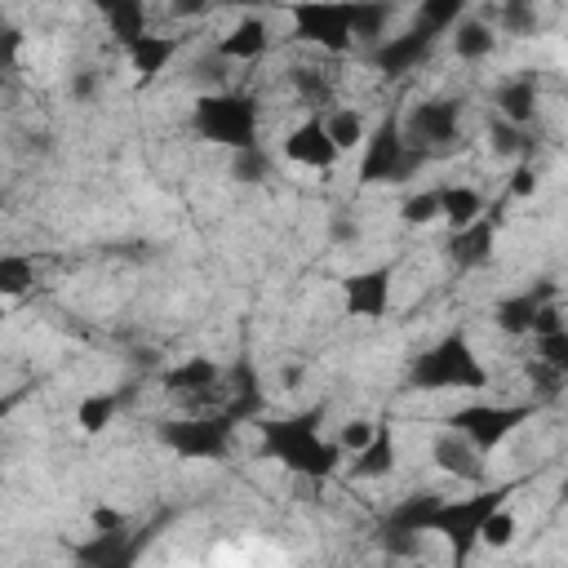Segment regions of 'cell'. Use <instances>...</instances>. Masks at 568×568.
I'll use <instances>...</instances> for the list:
<instances>
[{
	"instance_id": "obj_1",
	"label": "cell",
	"mask_w": 568,
	"mask_h": 568,
	"mask_svg": "<svg viewBox=\"0 0 568 568\" xmlns=\"http://www.w3.org/2000/svg\"><path fill=\"white\" fill-rule=\"evenodd\" d=\"M262 453L284 462V470L324 484L337 475V466L346 462V453L337 448V439H324L315 430V413L306 417H284V422H262Z\"/></svg>"
},
{
	"instance_id": "obj_11",
	"label": "cell",
	"mask_w": 568,
	"mask_h": 568,
	"mask_svg": "<svg viewBox=\"0 0 568 568\" xmlns=\"http://www.w3.org/2000/svg\"><path fill=\"white\" fill-rule=\"evenodd\" d=\"M182 44H186V36H178V31H146V36L124 40L120 49H124V58H129V71H133L142 84H151V80H160V75L169 71V62L182 53Z\"/></svg>"
},
{
	"instance_id": "obj_6",
	"label": "cell",
	"mask_w": 568,
	"mask_h": 568,
	"mask_svg": "<svg viewBox=\"0 0 568 568\" xmlns=\"http://www.w3.org/2000/svg\"><path fill=\"white\" fill-rule=\"evenodd\" d=\"M297 36L315 44L320 53H351L355 49V4H297L288 9Z\"/></svg>"
},
{
	"instance_id": "obj_23",
	"label": "cell",
	"mask_w": 568,
	"mask_h": 568,
	"mask_svg": "<svg viewBox=\"0 0 568 568\" xmlns=\"http://www.w3.org/2000/svg\"><path fill=\"white\" fill-rule=\"evenodd\" d=\"M395 470V439L382 430L359 457H351V475L355 479H386Z\"/></svg>"
},
{
	"instance_id": "obj_20",
	"label": "cell",
	"mask_w": 568,
	"mask_h": 568,
	"mask_svg": "<svg viewBox=\"0 0 568 568\" xmlns=\"http://www.w3.org/2000/svg\"><path fill=\"white\" fill-rule=\"evenodd\" d=\"M448 257H453L462 271L484 266V262L493 257V217H479L475 226L453 231V240H448Z\"/></svg>"
},
{
	"instance_id": "obj_36",
	"label": "cell",
	"mask_w": 568,
	"mask_h": 568,
	"mask_svg": "<svg viewBox=\"0 0 568 568\" xmlns=\"http://www.w3.org/2000/svg\"><path fill=\"white\" fill-rule=\"evenodd\" d=\"M120 524H124V515H120V510H111V506H93V528H98L102 537L120 532Z\"/></svg>"
},
{
	"instance_id": "obj_26",
	"label": "cell",
	"mask_w": 568,
	"mask_h": 568,
	"mask_svg": "<svg viewBox=\"0 0 568 568\" xmlns=\"http://www.w3.org/2000/svg\"><path fill=\"white\" fill-rule=\"evenodd\" d=\"M31 284H36V262H31L27 253H4V257H0V293L13 302V297H22Z\"/></svg>"
},
{
	"instance_id": "obj_34",
	"label": "cell",
	"mask_w": 568,
	"mask_h": 568,
	"mask_svg": "<svg viewBox=\"0 0 568 568\" xmlns=\"http://www.w3.org/2000/svg\"><path fill=\"white\" fill-rule=\"evenodd\" d=\"M506 191H510L515 200H528V195L537 191V169H532L528 160H519V164L510 169V182H506Z\"/></svg>"
},
{
	"instance_id": "obj_7",
	"label": "cell",
	"mask_w": 568,
	"mask_h": 568,
	"mask_svg": "<svg viewBox=\"0 0 568 568\" xmlns=\"http://www.w3.org/2000/svg\"><path fill=\"white\" fill-rule=\"evenodd\" d=\"M399 129L430 160L435 151H444V146L457 142V133H462V102H453V98H426V102H417L399 120Z\"/></svg>"
},
{
	"instance_id": "obj_5",
	"label": "cell",
	"mask_w": 568,
	"mask_h": 568,
	"mask_svg": "<svg viewBox=\"0 0 568 568\" xmlns=\"http://www.w3.org/2000/svg\"><path fill=\"white\" fill-rule=\"evenodd\" d=\"M532 404H462L453 417H448V430H457L462 439H470L484 457L493 453V448H501L524 422H532Z\"/></svg>"
},
{
	"instance_id": "obj_10",
	"label": "cell",
	"mask_w": 568,
	"mask_h": 568,
	"mask_svg": "<svg viewBox=\"0 0 568 568\" xmlns=\"http://www.w3.org/2000/svg\"><path fill=\"white\" fill-rule=\"evenodd\" d=\"M390 266H364L342 280V311L351 320H386L390 311Z\"/></svg>"
},
{
	"instance_id": "obj_16",
	"label": "cell",
	"mask_w": 568,
	"mask_h": 568,
	"mask_svg": "<svg viewBox=\"0 0 568 568\" xmlns=\"http://www.w3.org/2000/svg\"><path fill=\"white\" fill-rule=\"evenodd\" d=\"M493 106H497V120H506L515 129H528L532 115H537V80L532 75H506L493 93Z\"/></svg>"
},
{
	"instance_id": "obj_37",
	"label": "cell",
	"mask_w": 568,
	"mask_h": 568,
	"mask_svg": "<svg viewBox=\"0 0 568 568\" xmlns=\"http://www.w3.org/2000/svg\"><path fill=\"white\" fill-rule=\"evenodd\" d=\"M93 84H98V80H93V71H80V75L71 80V98H89V93H93Z\"/></svg>"
},
{
	"instance_id": "obj_28",
	"label": "cell",
	"mask_w": 568,
	"mask_h": 568,
	"mask_svg": "<svg viewBox=\"0 0 568 568\" xmlns=\"http://www.w3.org/2000/svg\"><path fill=\"white\" fill-rule=\"evenodd\" d=\"M390 4H355V44H386Z\"/></svg>"
},
{
	"instance_id": "obj_29",
	"label": "cell",
	"mask_w": 568,
	"mask_h": 568,
	"mask_svg": "<svg viewBox=\"0 0 568 568\" xmlns=\"http://www.w3.org/2000/svg\"><path fill=\"white\" fill-rule=\"evenodd\" d=\"M102 18H106V27L120 44L133 40V36H146V9L142 4H106Z\"/></svg>"
},
{
	"instance_id": "obj_18",
	"label": "cell",
	"mask_w": 568,
	"mask_h": 568,
	"mask_svg": "<svg viewBox=\"0 0 568 568\" xmlns=\"http://www.w3.org/2000/svg\"><path fill=\"white\" fill-rule=\"evenodd\" d=\"M448 44H453V53H457L462 62H484V58H493V49H497V27H493L488 18H470V13H466V18L453 27Z\"/></svg>"
},
{
	"instance_id": "obj_22",
	"label": "cell",
	"mask_w": 568,
	"mask_h": 568,
	"mask_svg": "<svg viewBox=\"0 0 568 568\" xmlns=\"http://www.w3.org/2000/svg\"><path fill=\"white\" fill-rule=\"evenodd\" d=\"M115 422V395L111 390H89L75 399V426L80 435H102Z\"/></svg>"
},
{
	"instance_id": "obj_30",
	"label": "cell",
	"mask_w": 568,
	"mask_h": 568,
	"mask_svg": "<svg viewBox=\"0 0 568 568\" xmlns=\"http://www.w3.org/2000/svg\"><path fill=\"white\" fill-rule=\"evenodd\" d=\"M488 146H493V155H501V160H515V164H519V160L528 155V133L493 115V124H488Z\"/></svg>"
},
{
	"instance_id": "obj_9",
	"label": "cell",
	"mask_w": 568,
	"mask_h": 568,
	"mask_svg": "<svg viewBox=\"0 0 568 568\" xmlns=\"http://www.w3.org/2000/svg\"><path fill=\"white\" fill-rule=\"evenodd\" d=\"M280 155H284L293 169H306V173H328V169L342 160V151H337L333 138H328L324 115L297 120V124L280 138Z\"/></svg>"
},
{
	"instance_id": "obj_33",
	"label": "cell",
	"mask_w": 568,
	"mask_h": 568,
	"mask_svg": "<svg viewBox=\"0 0 568 568\" xmlns=\"http://www.w3.org/2000/svg\"><path fill=\"white\" fill-rule=\"evenodd\" d=\"M515 532H519V519H515V510H510V506H501V510H493V515L484 519L479 546H488V550H506V546L515 541Z\"/></svg>"
},
{
	"instance_id": "obj_31",
	"label": "cell",
	"mask_w": 568,
	"mask_h": 568,
	"mask_svg": "<svg viewBox=\"0 0 568 568\" xmlns=\"http://www.w3.org/2000/svg\"><path fill=\"white\" fill-rule=\"evenodd\" d=\"M532 346H537V359L532 364H541L555 377H568V328L546 333V337H532Z\"/></svg>"
},
{
	"instance_id": "obj_4",
	"label": "cell",
	"mask_w": 568,
	"mask_h": 568,
	"mask_svg": "<svg viewBox=\"0 0 568 568\" xmlns=\"http://www.w3.org/2000/svg\"><path fill=\"white\" fill-rule=\"evenodd\" d=\"M426 164V155L404 138L399 120H386L368 133L359 151V182H404Z\"/></svg>"
},
{
	"instance_id": "obj_17",
	"label": "cell",
	"mask_w": 568,
	"mask_h": 568,
	"mask_svg": "<svg viewBox=\"0 0 568 568\" xmlns=\"http://www.w3.org/2000/svg\"><path fill=\"white\" fill-rule=\"evenodd\" d=\"M541 302H550V297H546V293H532V288L501 297V302L493 306V324H497V333H506V337H532V324H537Z\"/></svg>"
},
{
	"instance_id": "obj_13",
	"label": "cell",
	"mask_w": 568,
	"mask_h": 568,
	"mask_svg": "<svg viewBox=\"0 0 568 568\" xmlns=\"http://www.w3.org/2000/svg\"><path fill=\"white\" fill-rule=\"evenodd\" d=\"M430 462H435L444 475L462 479V484H475V488L488 484V462H484V453H479L470 439H462L457 430H444V435L430 444Z\"/></svg>"
},
{
	"instance_id": "obj_25",
	"label": "cell",
	"mask_w": 568,
	"mask_h": 568,
	"mask_svg": "<svg viewBox=\"0 0 568 568\" xmlns=\"http://www.w3.org/2000/svg\"><path fill=\"white\" fill-rule=\"evenodd\" d=\"M484 18H488L501 36H532V31H537V9H532V4H519V0L497 4V9H488Z\"/></svg>"
},
{
	"instance_id": "obj_14",
	"label": "cell",
	"mask_w": 568,
	"mask_h": 568,
	"mask_svg": "<svg viewBox=\"0 0 568 568\" xmlns=\"http://www.w3.org/2000/svg\"><path fill=\"white\" fill-rule=\"evenodd\" d=\"M430 53H435V36H426L422 27H413V31L386 36V44L373 49V67L386 71V75H404V71H417Z\"/></svg>"
},
{
	"instance_id": "obj_3",
	"label": "cell",
	"mask_w": 568,
	"mask_h": 568,
	"mask_svg": "<svg viewBox=\"0 0 568 568\" xmlns=\"http://www.w3.org/2000/svg\"><path fill=\"white\" fill-rule=\"evenodd\" d=\"M408 382H413L417 390H430V395H439V390H484V386H488V368H484V359L475 355V346L453 333V337L426 346V351L413 359Z\"/></svg>"
},
{
	"instance_id": "obj_27",
	"label": "cell",
	"mask_w": 568,
	"mask_h": 568,
	"mask_svg": "<svg viewBox=\"0 0 568 568\" xmlns=\"http://www.w3.org/2000/svg\"><path fill=\"white\" fill-rule=\"evenodd\" d=\"M399 217H404L408 226H435V222H444V200H439V186H426V191L408 195V200L399 204Z\"/></svg>"
},
{
	"instance_id": "obj_2",
	"label": "cell",
	"mask_w": 568,
	"mask_h": 568,
	"mask_svg": "<svg viewBox=\"0 0 568 568\" xmlns=\"http://www.w3.org/2000/svg\"><path fill=\"white\" fill-rule=\"evenodd\" d=\"M191 124L204 142H217L226 151H253L257 146V102L248 93H235V89H204L195 98V111H191Z\"/></svg>"
},
{
	"instance_id": "obj_21",
	"label": "cell",
	"mask_w": 568,
	"mask_h": 568,
	"mask_svg": "<svg viewBox=\"0 0 568 568\" xmlns=\"http://www.w3.org/2000/svg\"><path fill=\"white\" fill-rule=\"evenodd\" d=\"M324 124H328V138H333V146H337L342 155L364 151V142H368V120H364V111H355V106H333V111H324Z\"/></svg>"
},
{
	"instance_id": "obj_35",
	"label": "cell",
	"mask_w": 568,
	"mask_h": 568,
	"mask_svg": "<svg viewBox=\"0 0 568 568\" xmlns=\"http://www.w3.org/2000/svg\"><path fill=\"white\" fill-rule=\"evenodd\" d=\"M262 173H266V155H262V146H253V151H240V155H235V178L257 182Z\"/></svg>"
},
{
	"instance_id": "obj_12",
	"label": "cell",
	"mask_w": 568,
	"mask_h": 568,
	"mask_svg": "<svg viewBox=\"0 0 568 568\" xmlns=\"http://www.w3.org/2000/svg\"><path fill=\"white\" fill-rule=\"evenodd\" d=\"M271 49V27H266V18L262 13H244V18H235L222 36H217V44H213V58L217 62H257L262 53Z\"/></svg>"
},
{
	"instance_id": "obj_15",
	"label": "cell",
	"mask_w": 568,
	"mask_h": 568,
	"mask_svg": "<svg viewBox=\"0 0 568 568\" xmlns=\"http://www.w3.org/2000/svg\"><path fill=\"white\" fill-rule=\"evenodd\" d=\"M217 382H222V368H217L213 355H182V359H178L173 368H164V377H160V386H164L169 395H182V399L209 395V390H217Z\"/></svg>"
},
{
	"instance_id": "obj_32",
	"label": "cell",
	"mask_w": 568,
	"mask_h": 568,
	"mask_svg": "<svg viewBox=\"0 0 568 568\" xmlns=\"http://www.w3.org/2000/svg\"><path fill=\"white\" fill-rule=\"evenodd\" d=\"M377 435H382V426H377V422H368V417H351V422H342V426H337V435H333V439H337V448H342L346 457H359Z\"/></svg>"
},
{
	"instance_id": "obj_19",
	"label": "cell",
	"mask_w": 568,
	"mask_h": 568,
	"mask_svg": "<svg viewBox=\"0 0 568 568\" xmlns=\"http://www.w3.org/2000/svg\"><path fill=\"white\" fill-rule=\"evenodd\" d=\"M439 200H444V222H448V231H466V226H475L479 217H488V213H484V195H479L470 182H448V186H439Z\"/></svg>"
},
{
	"instance_id": "obj_8",
	"label": "cell",
	"mask_w": 568,
	"mask_h": 568,
	"mask_svg": "<svg viewBox=\"0 0 568 568\" xmlns=\"http://www.w3.org/2000/svg\"><path fill=\"white\" fill-rule=\"evenodd\" d=\"M164 448H173L186 462H217L231 448V422L226 417H182L160 426Z\"/></svg>"
},
{
	"instance_id": "obj_24",
	"label": "cell",
	"mask_w": 568,
	"mask_h": 568,
	"mask_svg": "<svg viewBox=\"0 0 568 568\" xmlns=\"http://www.w3.org/2000/svg\"><path fill=\"white\" fill-rule=\"evenodd\" d=\"M466 18V4L462 0H426L422 9H417V27L426 31V36H453V27Z\"/></svg>"
}]
</instances>
